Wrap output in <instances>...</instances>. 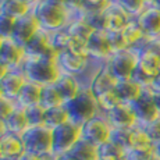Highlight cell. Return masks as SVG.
Instances as JSON below:
<instances>
[{"label": "cell", "mask_w": 160, "mask_h": 160, "mask_svg": "<svg viewBox=\"0 0 160 160\" xmlns=\"http://www.w3.org/2000/svg\"><path fill=\"white\" fill-rule=\"evenodd\" d=\"M66 29H67V32L70 33L71 38L81 39V41H85V42L88 41V38L92 35V32H93V29L79 17L70 21V24L66 27Z\"/></svg>", "instance_id": "obj_29"}, {"label": "cell", "mask_w": 160, "mask_h": 160, "mask_svg": "<svg viewBox=\"0 0 160 160\" xmlns=\"http://www.w3.org/2000/svg\"><path fill=\"white\" fill-rule=\"evenodd\" d=\"M48 3H53V4H63L64 0H45Z\"/></svg>", "instance_id": "obj_52"}, {"label": "cell", "mask_w": 160, "mask_h": 160, "mask_svg": "<svg viewBox=\"0 0 160 160\" xmlns=\"http://www.w3.org/2000/svg\"><path fill=\"white\" fill-rule=\"evenodd\" d=\"M0 98H2V91H0Z\"/></svg>", "instance_id": "obj_60"}, {"label": "cell", "mask_w": 160, "mask_h": 160, "mask_svg": "<svg viewBox=\"0 0 160 160\" xmlns=\"http://www.w3.org/2000/svg\"><path fill=\"white\" fill-rule=\"evenodd\" d=\"M155 145L152 143L149 135L146 134L145 128L142 125H137V127L131 128L130 134H128V148L127 150H142V149H150Z\"/></svg>", "instance_id": "obj_25"}, {"label": "cell", "mask_w": 160, "mask_h": 160, "mask_svg": "<svg viewBox=\"0 0 160 160\" xmlns=\"http://www.w3.org/2000/svg\"><path fill=\"white\" fill-rule=\"evenodd\" d=\"M6 2H8V0H0V4H3V3H6Z\"/></svg>", "instance_id": "obj_55"}, {"label": "cell", "mask_w": 160, "mask_h": 160, "mask_svg": "<svg viewBox=\"0 0 160 160\" xmlns=\"http://www.w3.org/2000/svg\"><path fill=\"white\" fill-rule=\"evenodd\" d=\"M78 17L82 18L93 31H106L104 13H81Z\"/></svg>", "instance_id": "obj_35"}, {"label": "cell", "mask_w": 160, "mask_h": 160, "mask_svg": "<svg viewBox=\"0 0 160 160\" xmlns=\"http://www.w3.org/2000/svg\"><path fill=\"white\" fill-rule=\"evenodd\" d=\"M25 153V148L21 137L6 132L0 137V158L7 160H20Z\"/></svg>", "instance_id": "obj_20"}, {"label": "cell", "mask_w": 160, "mask_h": 160, "mask_svg": "<svg viewBox=\"0 0 160 160\" xmlns=\"http://www.w3.org/2000/svg\"><path fill=\"white\" fill-rule=\"evenodd\" d=\"M138 50L139 60L132 79L143 88H149L160 72V41H149Z\"/></svg>", "instance_id": "obj_1"}, {"label": "cell", "mask_w": 160, "mask_h": 160, "mask_svg": "<svg viewBox=\"0 0 160 160\" xmlns=\"http://www.w3.org/2000/svg\"><path fill=\"white\" fill-rule=\"evenodd\" d=\"M8 71H10V70H8L7 68V67H6L4 66V64H2V63H0V79H2L3 78V77H4L6 75V74H7Z\"/></svg>", "instance_id": "obj_47"}, {"label": "cell", "mask_w": 160, "mask_h": 160, "mask_svg": "<svg viewBox=\"0 0 160 160\" xmlns=\"http://www.w3.org/2000/svg\"><path fill=\"white\" fill-rule=\"evenodd\" d=\"M4 125H6V131L10 132V134L18 135V137H21L24 132L28 130L29 124L22 107L18 106L15 107L14 112L4 120Z\"/></svg>", "instance_id": "obj_24"}, {"label": "cell", "mask_w": 160, "mask_h": 160, "mask_svg": "<svg viewBox=\"0 0 160 160\" xmlns=\"http://www.w3.org/2000/svg\"><path fill=\"white\" fill-rule=\"evenodd\" d=\"M57 160H77V159H74L70 153H64V155L57 156Z\"/></svg>", "instance_id": "obj_48"}, {"label": "cell", "mask_w": 160, "mask_h": 160, "mask_svg": "<svg viewBox=\"0 0 160 160\" xmlns=\"http://www.w3.org/2000/svg\"><path fill=\"white\" fill-rule=\"evenodd\" d=\"M32 6L22 0H8V2L0 4V11L10 15L14 20H20L32 13Z\"/></svg>", "instance_id": "obj_27"}, {"label": "cell", "mask_w": 160, "mask_h": 160, "mask_svg": "<svg viewBox=\"0 0 160 160\" xmlns=\"http://www.w3.org/2000/svg\"><path fill=\"white\" fill-rule=\"evenodd\" d=\"M71 53L74 54H78V56H84V57H89L88 56V50H87V42L81 41V39H77V38H71L70 39V43H68V49Z\"/></svg>", "instance_id": "obj_40"}, {"label": "cell", "mask_w": 160, "mask_h": 160, "mask_svg": "<svg viewBox=\"0 0 160 160\" xmlns=\"http://www.w3.org/2000/svg\"><path fill=\"white\" fill-rule=\"evenodd\" d=\"M56 63L61 74H68V75L81 78L82 75H85L88 72L89 66L92 64V60L89 57L74 54L70 50H64L61 53H58Z\"/></svg>", "instance_id": "obj_10"}, {"label": "cell", "mask_w": 160, "mask_h": 160, "mask_svg": "<svg viewBox=\"0 0 160 160\" xmlns=\"http://www.w3.org/2000/svg\"><path fill=\"white\" fill-rule=\"evenodd\" d=\"M20 160H57V156L53 153L49 155H33V153H24L20 158Z\"/></svg>", "instance_id": "obj_43"}, {"label": "cell", "mask_w": 160, "mask_h": 160, "mask_svg": "<svg viewBox=\"0 0 160 160\" xmlns=\"http://www.w3.org/2000/svg\"><path fill=\"white\" fill-rule=\"evenodd\" d=\"M99 160H124V159L116 158V156H109V155H99Z\"/></svg>", "instance_id": "obj_46"}, {"label": "cell", "mask_w": 160, "mask_h": 160, "mask_svg": "<svg viewBox=\"0 0 160 160\" xmlns=\"http://www.w3.org/2000/svg\"><path fill=\"white\" fill-rule=\"evenodd\" d=\"M153 6H155V7H158V8H160V0H155V2H153Z\"/></svg>", "instance_id": "obj_53"}, {"label": "cell", "mask_w": 160, "mask_h": 160, "mask_svg": "<svg viewBox=\"0 0 160 160\" xmlns=\"http://www.w3.org/2000/svg\"><path fill=\"white\" fill-rule=\"evenodd\" d=\"M20 70L27 81L38 84L41 87L53 85L61 75V71L56 61L45 60V58L27 57Z\"/></svg>", "instance_id": "obj_3"}, {"label": "cell", "mask_w": 160, "mask_h": 160, "mask_svg": "<svg viewBox=\"0 0 160 160\" xmlns=\"http://www.w3.org/2000/svg\"><path fill=\"white\" fill-rule=\"evenodd\" d=\"M68 153L77 160H99V146L84 139H79Z\"/></svg>", "instance_id": "obj_26"}, {"label": "cell", "mask_w": 160, "mask_h": 160, "mask_svg": "<svg viewBox=\"0 0 160 160\" xmlns=\"http://www.w3.org/2000/svg\"><path fill=\"white\" fill-rule=\"evenodd\" d=\"M103 116L106 117L113 130H131L139 125L131 104L127 103H120L118 106H116Z\"/></svg>", "instance_id": "obj_14"}, {"label": "cell", "mask_w": 160, "mask_h": 160, "mask_svg": "<svg viewBox=\"0 0 160 160\" xmlns=\"http://www.w3.org/2000/svg\"><path fill=\"white\" fill-rule=\"evenodd\" d=\"M88 56L92 61L104 63L113 54L107 31H93L87 41Z\"/></svg>", "instance_id": "obj_12"}, {"label": "cell", "mask_w": 160, "mask_h": 160, "mask_svg": "<svg viewBox=\"0 0 160 160\" xmlns=\"http://www.w3.org/2000/svg\"><path fill=\"white\" fill-rule=\"evenodd\" d=\"M70 33L67 32V29H58L54 31V32L49 33V41H50V45L57 53H61V52L67 50L68 49V43H70Z\"/></svg>", "instance_id": "obj_31"}, {"label": "cell", "mask_w": 160, "mask_h": 160, "mask_svg": "<svg viewBox=\"0 0 160 160\" xmlns=\"http://www.w3.org/2000/svg\"><path fill=\"white\" fill-rule=\"evenodd\" d=\"M41 93H42V87L38 84L27 81L24 84L22 89L20 91L17 99H15V104L18 107H31V106H36L41 102Z\"/></svg>", "instance_id": "obj_23"}, {"label": "cell", "mask_w": 160, "mask_h": 160, "mask_svg": "<svg viewBox=\"0 0 160 160\" xmlns=\"http://www.w3.org/2000/svg\"><path fill=\"white\" fill-rule=\"evenodd\" d=\"M32 14L35 15L41 31L50 33L58 29H64L72 20V14L63 4H53L41 0L33 6Z\"/></svg>", "instance_id": "obj_2"}, {"label": "cell", "mask_w": 160, "mask_h": 160, "mask_svg": "<svg viewBox=\"0 0 160 160\" xmlns=\"http://www.w3.org/2000/svg\"><path fill=\"white\" fill-rule=\"evenodd\" d=\"M25 82H27V79H25V77H24V74L21 72V70H10V71L0 79L2 96L15 102L18 93H20V91L22 89Z\"/></svg>", "instance_id": "obj_18"}, {"label": "cell", "mask_w": 160, "mask_h": 160, "mask_svg": "<svg viewBox=\"0 0 160 160\" xmlns=\"http://www.w3.org/2000/svg\"><path fill=\"white\" fill-rule=\"evenodd\" d=\"M96 100H98V106H99V110H100V114H106L107 112H110L112 109H114L116 106H118V104L121 103L116 89L98 96Z\"/></svg>", "instance_id": "obj_32"}, {"label": "cell", "mask_w": 160, "mask_h": 160, "mask_svg": "<svg viewBox=\"0 0 160 160\" xmlns=\"http://www.w3.org/2000/svg\"><path fill=\"white\" fill-rule=\"evenodd\" d=\"M25 58L27 54L24 48L18 46L11 39H3L0 49V63L4 64L8 70H20Z\"/></svg>", "instance_id": "obj_17"}, {"label": "cell", "mask_w": 160, "mask_h": 160, "mask_svg": "<svg viewBox=\"0 0 160 160\" xmlns=\"http://www.w3.org/2000/svg\"><path fill=\"white\" fill-rule=\"evenodd\" d=\"M153 99H155L156 107H158V110L160 113V92H153Z\"/></svg>", "instance_id": "obj_45"}, {"label": "cell", "mask_w": 160, "mask_h": 160, "mask_svg": "<svg viewBox=\"0 0 160 160\" xmlns=\"http://www.w3.org/2000/svg\"><path fill=\"white\" fill-rule=\"evenodd\" d=\"M64 109L68 114V120L77 125L85 124L91 118L100 114L96 98L91 93L87 85L74 99L64 103Z\"/></svg>", "instance_id": "obj_4"}, {"label": "cell", "mask_w": 160, "mask_h": 160, "mask_svg": "<svg viewBox=\"0 0 160 160\" xmlns=\"http://www.w3.org/2000/svg\"><path fill=\"white\" fill-rule=\"evenodd\" d=\"M22 2L28 3V4H31V6H32V7H33V6H36L39 2H41V0H22Z\"/></svg>", "instance_id": "obj_50"}, {"label": "cell", "mask_w": 160, "mask_h": 160, "mask_svg": "<svg viewBox=\"0 0 160 160\" xmlns=\"http://www.w3.org/2000/svg\"><path fill=\"white\" fill-rule=\"evenodd\" d=\"M43 109H52V107H58L63 106L64 102L61 96L58 95L57 89L54 85H46L42 87V93H41V102H39Z\"/></svg>", "instance_id": "obj_30"}, {"label": "cell", "mask_w": 160, "mask_h": 160, "mask_svg": "<svg viewBox=\"0 0 160 160\" xmlns=\"http://www.w3.org/2000/svg\"><path fill=\"white\" fill-rule=\"evenodd\" d=\"M2 43H3V39L0 38V49H2Z\"/></svg>", "instance_id": "obj_58"}, {"label": "cell", "mask_w": 160, "mask_h": 160, "mask_svg": "<svg viewBox=\"0 0 160 160\" xmlns=\"http://www.w3.org/2000/svg\"><path fill=\"white\" fill-rule=\"evenodd\" d=\"M63 6L72 14V20L77 18L82 11V6H84V0H64Z\"/></svg>", "instance_id": "obj_42"}, {"label": "cell", "mask_w": 160, "mask_h": 160, "mask_svg": "<svg viewBox=\"0 0 160 160\" xmlns=\"http://www.w3.org/2000/svg\"><path fill=\"white\" fill-rule=\"evenodd\" d=\"M138 25L143 31L148 41H159L160 39V8L155 6H146L137 18Z\"/></svg>", "instance_id": "obj_15"}, {"label": "cell", "mask_w": 160, "mask_h": 160, "mask_svg": "<svg viewBox=\"0 0 160 160\" xmlns=\"http://www.w3.org/2000/svg\"><path fill=\"white\" fill-rule=\"evenodd\" d=\"M131 107L137 116L138 124L142 127H145L153 120L160 117V113L156 107L155 99H153V92L150 91V88H145L143 93L134 103H131Z\"/></svg>", "instance_id": "obj_9"}, {"label": "cell", "mask_w": 160, "mask_h": 160, "mask_svg": "<svg viewBox=\"0 0 160 160\" xmlns=\"http://www.w3.org/2000/svg\"><path fill=\"white\" fill-rule=\"evenodd\" d=\"M149 88H150V91L152 92H160V72H159V75L153 79L152 85H150Z\"/></svg>", "instance_id": "obj_44"}, {"label": "cell", "mask_w": 160, "mask_h": 160, "mask_svg": "<svg viewBox=\"0 0 160 160\" xmlns=\"http://www.w3.org/2000/svg\"><path fill=\"white\" fill-rule=\"evenodd\" d=\"M159 41H160V39H159Z\"/></svg>", "instance_id": "obj_62"}, {"label": "cell", "mask_w": 160, "mask_h": 160, "mask_svg": "<svg viewBox=\"0 0 160 160\" xmlns=\"http://www.w3.org/2000/svg\"><path fill=\"white\" fill-rule=\"evenodd\" d=\"M139 60V50L138 49H125V50L114 52L109 60L106 61L112 75L117 82L132 79L134 71Z\"/></svg>", "instance_id": "obj_5"}, {"label": "cell", "mask_w": 160, "mask_h": 160, "mask_svg": "<svg viewBox=\"0 0 160 160\" xmlns=\"http://www.w3.org/2000/svg\"><path fill=\"white\" fill-rule=\"evenodd\" d=\"M155 153H156V158L160 160V143L159 145H155Z\"/></svg>", "instance_id": "obj_51"}, {"label": "cell", "mask_w": 160, "mask_h": 160, "mask_svg": "<svg viewBox=\"0 0 160 160\" xmlns=\"http://www.w3.org/2000/svg\"><path fill=\"white\" fill-rule=\"evenodd\" d=\"M6 125H4V121H2V120H0V137H2V135H4L6 134Z\"/></svg>", "instance_id": "obj_49"}, {"label": "cell", "mask_w": 160, "mask_h": 160, "mask_svg": "<svg viewBox=\"0 0 160 160\" xmlns=\"http://www.w3.org/2000/svg\"><path fill=\"white\" fill-rule=\"evenodd\" d=\"M117 4L122 8L131 18H137L146 8L143 0H118Z\"/></svg>", "instance_id": "obj_34"}, {"label": "cell", "mask_w": 160, "mask_h": 160, "mask_svg": "<svg viewBox=\"0 0 160 160\" xmlns=\"http://www.w3.org/2000/svg\"><path fill=\"white\" fill-rule=\"evenodd\" d=\"M109 2H110V3H117L118 0H109Z\"/></svg>", "instance_id": "obj_57"}, {"label": "cell", "mask_w": 160, "mask_h": 160, "mask_svg": "<svg viewBox=\"0 0 160 160\" xmlns=\"http://www.w3.org/2000/svg\"><path fill=\"white\" fill-rule=\"evenodd\" d=\"M114 89L117 95H118L120 100H121V103H127V104L134 103L145 91V88L141 84H138L137 81H134V79L117 82Z\"/></svg>", "instance_id": "obj_22"}, {"label": "cell", "mask_w": 160, "mask_h": 160, "mask_svg": "<svg viewBox=\"0 0 160 160\" xmlns=\"http://www.w3.org/2000/svg\"><path fill=\"white\" fill-rule=\"evenodd\" d=\"M112 134L113 128L103 114H98L81 125V139L99 148L112 139Z\"/></svg>", "instance_id": "obj_7"}, {"label": "cell", "mask_w": 160, "mask_h": 160, "mask_svg": "<svg viewBox=\"0 0 160 160\" xmlns=\"http://www.w3.org/2000/svg\"><path fill=\"white\" fill-rule=\"evenodd\" d=\"M14 25H15L14 18H11L10 15L0 11V38L10 39L11 33H13V31H14Z\"/></svg>", "instance_id": "obj_36"}, {"label": "cell", "mask_w": 160, "mask_h": 160, "mask_svg": "<svg viewBox=\"0 0 160 160\" xmlns=\"http://www.w3.org/2000/svg\"><path fill=\"white\" fill-rule=\"evenodd\" d=\"M85 2H100V0H85Z\"/></svg>", "instance_id": "obj_56"}, {"label": "cell", "mask_w": 160, "mask_h": 160, "mask_svg": "<svg viewBox=\"0 0 160 160\" xmlns=\"http://www.w3.org/2000/svg\"><path fill=\"white\" fill-rule=\"evenodd\" d=\"M143 2H145V4H146V6H152L155 0H143Z\"/></svg>", "instance_id": "obj_54"}, {"label": "cell", "mask_w": 160, "mask_h": 160, "mask_svg": "<svg viewBox=\"0 0 160 160\" xmlns=\"http://www.w3.org/2000/svg\"><path fill=\"white\" fill-rule=\"evenodd\" d=\"M39 31H41V28H39L38 21H36L35 15L31 13L27 17L15 20L14 31L11 33L10 39L13 42H15L18 46H21V48H25V45L28 43Z\"/></svg>", "instance_id": "obj_16"}, {"label": "cell", "mask_w": 160, "mask_h": 160, "mask_svg": "<svg viewBox=\"0 0 160 160\" xmlns=\"http://www.w3.org/2000/svg\"><path fill=\"white\" fill-rule=\"evenodd\" d=\"M117 85L116 78L112 75L109 67H107L106 61L104 63H99L95 71L92 72L91 78H89L87 87L91 91V93L95 98L100 96V95L106 93L109 91H113Z\"/></svg>", "instance_id": "obj_11"}, {"label": "cell", "mask_w": 160, "mask_h": 160, "mask_svg": "<svg viewBox=\"0 0 160 160\" xmlns=\"http://www.w3.org/2000/svg\"><path fill=\"white\" fill-rule=\"evenodd\" d=\"M143 128H145L146 134L149 135L153 145H159L160 143V117L153 120L152 122H149V124L145 125Z\"/></svg>", "instance_id": "obj_39"}, {"label": "cell", "mask_w": 160, "mask_h": 160, "mask_svg": "<svg viewBox=\"0 0 160 160\" xmlns=\"http://www.w3.org/2000/svg\"><path fill=\"white\" fill-rule=\"evenodd\" d=\"M156 160H159V159H158V158H156Z\"/></svg>", "instance_id": "obj_61"}, {"label": "cell", "mask_w": 160, "mask_h": 160, "mask_svg": "<svg viewBox=\"0 0 160 160\" xmlns=\"http://www.w3.org/2000/svg\"><path fill=\"white\" fill-rule=\"evenodd\" d=\"M125 160H156L155 146L150 149H142V150H127L125 152Z\"/></svg>", "instance_id": "obj_37"}, {"label": "cell", "mask_w": 160, "mask_h": 160, "mask_svg": "<svg viewBox=\"0 0 160 160\" xmlns=\"http://www.w3.org/2000/svg\"><path fill=\"white\" fill-rule=\"evenodd\" d=\"M0 160H7V159H3V158H0Z\"/></svg>", "instance_id": "obj_59"}, {"label": "cell", "mask_w": 160, "mask_h": 160, "mask_svg": "<svg viewBox=\"0 0 160 160\" xmlns=\"http://www.w3.org/2000/svg\"><path fill=\"white\" fill-rule=\"evenodd\" d=\"M107 35H109V42H110V46H112L113 53H114V52L130 49L121 31H117V32H107Z\"/></svg>", "instance_id": "obj_38"}, {"label": "cell", "mask_w": 160, "mask_h": 160, "mask_svg": "<svg viewBox=\"0 0 160 160\" xmlns=\"http://www.w3.org/2000/svg\"><path fill=\"white\" fill-rule=\"evenodd\" d=\"M67 121L70 120L66 109H64V104L58 107H52V109H45V127H48L49 130L60 127Z\"/></svg>", "instance_id": "obj_28"}, {"label": "cell", "mask_w": 160, "mask_h": 160, "mask_svg": "<svg viewBox=\"0 0 160 160\" xmlns=\"http://www.w3.org/2000/svg\"><path fill=\"white\" fill-rule=\"evenodd\" d=\"M27 57L31 58H45V60L56 61L58 53L52 48L49 41V33L45 31H39L35 36L24 48Z\"/></svg>", "instance_id": "obj_13"}, {"label": "cell", "mask_w": 160, "mask_h": 160, "mask_svg": "<svg viewBox=\"0 0 160 160\" xmlns=\"http://www.w3.org/2000/svg\"><path fill=\"white\" fill-rule=\"evenodd\" d=\"M54 88L57 89L58 95L61 96L63 102H68V100L74 99L79 92L84 89V87L87 84L81 81V78L74 75H68V74H61L58 77V79L54 82Z\"/></svg>", "instance_id": "obj_19"}, {"label": "cell", "mask_w": 160, "mask_h": 160, "mask_svg": "<svg viewBox=\"0 0 160 160\" xmlns=\"http://www.w3.org/2000/svg\"><path fill=\"white\" fill-rule=\"evenodd\" d=\"M21 139L24 142L27 153H33V155L52 153V130L45 125L28 128L21 135Z\"/></svg>", "instance_id": "obj_8"}, {"label": "cell", "mask_w": 160, "mask_h": 160, "mask_svg": "<svg viewBox=\"0 0 160 160\" xmlns=\"http://www.w3.org/2000/svg\"><path fill=\"white\" fill-rule=\"evenodd\" d=\"M28 120L29 128L31 127H43L45 125V109L41 104H36V106H31L24 109Z\"/></svg>", "instance_id": "obj_33"}, {"label": "cell", "mask_w": 160, "mask_h": 160, "mask_svg": "<svg viewBox=\"0 0 160 160\" xmlns=\"http://www.w3.org/2000/svg\"><path fill=\"white\" fill-rule=\"evenodd\" d=\"M81 139V125L71 121L52 130V153L56 156L68 153Z\"/></svg>", "instance_id": "obj_6"}, {"label": "cell", "mask_w": 160, "mask_h": 160, "mask_svg": "<svg viewBox=\"0 0 160 160\" xmlns=\"http://www.w3.org/2000/svg\"><path fill=\"white\" fill-rule=\"evenodd\" d=\"M131 20H134V18H131L117 3H112L104 11V22H106L107 32L122 31Z\"/></svg>", "instance_id": "obj_21"}, {"label": "cell", "mask_w": 160, "mask_h": 160, "mask_svg": "<svg viewBox=\"0 0 160 160\" xmlns=\"http://www.w3.org/2000/svg\"><path fill=\"white\" fill-rule=\"evenodd\" d=\"M17 107L14 100H10V99H6V98H0V120L4 121L11 113L14 112V109Z\"/></svg>", "instance_id": "obj_41"}]
</instances>
